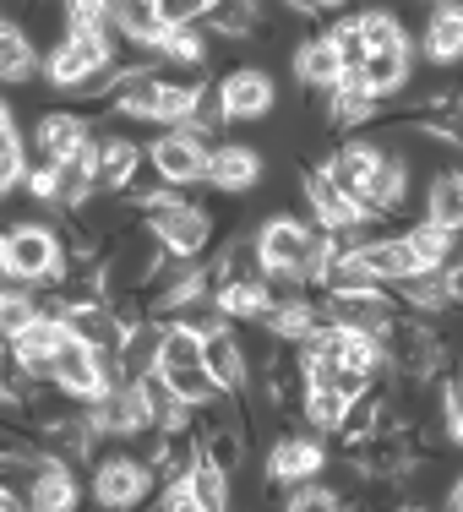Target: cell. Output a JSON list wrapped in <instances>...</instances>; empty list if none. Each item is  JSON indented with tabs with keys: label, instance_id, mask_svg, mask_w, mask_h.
I'll return each mask as SVG.
<instances>
[{
	"label": "cell",
	"instance_id": "d6986e66",
	"mask_svg": "<svg viewBox=\"0 0 463 512\" xmlns=\"http://www.w3.org/2000/svg\"><path fill=\"white\" fill-rule=\"evenodd\" d=\"M414 50H420L425 66H463V0L431 6V17H425Z\"/></svg>",
	"mask_w": 463,
	"mask_h": 512
},
{
	"label": "cell",
	"instance_id": "4316f807",
	"mask_svg": "<svg viewBox=\"0 0 463 512\" xmlns=\"http://www.w3.org/2000/svg\"><path fill=\"white\" fill-rule=\"evenodd\" d=\"M213 289L218 284H246V278H267V267H262V256H257V235L251 229H240V235H229L224 246L213 251Z\"/></svg>",
	"mask_w": 463,
	"mask_h": 512
},
{
	"label": "cell",
	"instance_id": "7402d4cb",
	"mask_svg": "<svg viewBox=\"0 0 463 512\" xmlns=\"http://www.w3.org/2000/svg\"><path fill=\"white\" fill-rule=\"evenodd\" d=\"M66 333L82 338L88 349H120V338H126V316H120L115 300H82V306L66 311Z\"/></svg>",
	"mask_w": 463,
	"mask_h": 512
},
{
	"label": "cell",
	"instance_id": "d590c367",
	"mask_svg": "<svg viewBox=\"0 0 463 512\" xmlns=\"http://www.w3.org/2000/svg\"><path fill=\"white\" fill-rule=\"evenodd\" d=\"M404 240L414 246V256H420L425 267H442V262H447V246H453V229H442V224H431V218H420V224L404 229Z\"/></svg>",
	"mask_w": 463,
	"mask_h": 512
},
{
	"label": "cell",
	"instance_id": "9c48e42d",
	"mask_svg": "<svg viewBox=\"0 0 463 512\" xmlns=\"http://www.w3.org/2000/svg\"><path fill=\"white\" fill-rule=\"evenodd\" d=\"M93 137V120L77 115V109H44L28 131V158H44V164H60L77 148H88Z\"/></svg>",
	"mask_w": 463,
	"mask_h": 512
},
{
	"label": "cell",
	"instance_id": "4fadbf2b",
	"mask_svg": "<svg viewBox=\"0 0 463 512\" xmlns=\"http://www.w3.org/2000/svg\"><path fill=\"white\" fill-rule=\"evenodd\" d=\"M66 316H55V311H39L28 327H17V333L6 338V349L17 355V365L28 376H50V360L60 355V344H66Z\"/></svg>",
	"mask_w": 463,
	"mask_h": 512
},
{
	"label": "cell",
	"instance_id": "d4e9b609",
	"mask_svg": "<svg viewBox=\"0 0 463 512\" xmlns=\"http://www.w3.org/2000/svg\"><path fill=\"white\" fill-rule=\"evenodd\" d=\"M180 126H186L191 137H202V142H224V131L235 126V120H229V104H224L218 77H202V82H197L191 109H186V120H180Z\"/></svg>",
	"mask_w": 463,
	"mask_h": 512
},
{
	"label": "cell",
	"instance_id": "3957f363",
	"mask_svg": "<svg viewBox=\"0 0 463 512\" xmlns=\"http://www.w3.org/2000/svg\"><path fill=\"white\" fill-rule=\"evenodd\" d=\"M327 453H333V442L327 436H316L306 431L300 420H289V425H278V436L267 442V453H262V480H267V491H289V485H300V480H316L322 474V463Z\"/></svg>",
	"mask_w": 463,
	"mask_h": 512
},
{
	"label": "cell",
	"instance_id": "f1b7e54d",
	"mask_svg": "<svg viewBox=\"0 0 463 512\" xmlns=\"http://www.w3.org/2000/svg\"><path fill=\"white\" fill-rule=\"evenodd\" d=\"M213 295H218V306H224V316H229L235 327H251L267 306H273V295H267V278H246V284H218Z\"/></svg>",
	"mask_w": 463,
	"mask_h": 512
},
{
	"label": "cell",
	"instance_id": "bcb514c9",
	"mask_svg": "<svg viewBox=\"0 0 463 512\" xmlns=\"http://www.w3.org/2000/svg\"><path fill=\"white\" fill-rule=\"evenodd\" d=\"M322 11H349V0H316Z\"/></svg>",
	"mask_w": 463,
	"mask_h": 512
},
{
	"label": "cell",
	"instance_id": "ffe728a7",
	"mask_svg": "<svg viewBox=\"0 0 463 512\" xmlns=\"http://www.w3.org/2000/svg\"><path fill=\"white\" fill-rule=\"evenodd\" d=\"M289 71H295V82L306 93H327V88H338V77H344V60H338L327 33H306V39L295 44V55H289Z\"/></svg>",
	"mask_w": 463,
	"mask_h": 512
},
{
	"label": "cell",
	"instance_id": "6da1fadb",
	"mask_svg": "<svg viewBox=\"0 0 463 512\" xmlns=\"http://www.w3.org/2000/svg\"><path fill=\"white\" fill-rule=\"evenodd\" d=\"M257 256L267 273H289V278H306V284H316V273H322V262L333 256V229H322L311 218H289V213H267L257 229Z\"/></svg>",
	"mask_w": 463,
	"mask_h": 512
},
{
	"label": "cell",
	"instance_id": "681fc988",
	"mask_svg": "<svg viewBox=\"0 0 463 512\" xmlns=\"http://www.w3.org/2000/svg\"><path fill=\"white\" fill-rule=\"evenodd\" d=\"M420 6H442V0H420Z\"/></svg>",
	"mask_w": 463,
	"mask_h": 512
},
{
	"label": "cell",
	"instance_id": "60d3db41",
	"mask_svg": "<svg viewBox=\"0 0 463 512\" xmlns=\"http://www.w3.org/2000/svg\"><path fill=\"white\" fill-rule=\"evenodd\" d=\"M17 142H28V137H22V120L11 109V99L0 93V148H17Z\"/></svg>",
	"mask_w": 463,
	"mask_h": 512
},
{
	"label": "cell",
	"instance_id": "ee69618b",
	"mask_svg": "<svg viewBox=\"0 0 463 512\" xmlns=\"http://www.w3.org/2000/svg\"><path fill=\"white\" fill-rule=\"evenodd\" d=\"M442 502L453 507V512H463V469L453 474V480H447V491H442Z\"/></svg>",
	"mask_w": 463,
	"mask_h": 512
},
{
	"label": "cell",
	"instance_id": "e575fe53",
	"mask_svg": "<svg viewBox=\"0 0 463 512\" xmlns=\"http://www.w3.org/2000/svg\"><path fill=\"white\" fill-rule=\"evenodd\" d=\"M169 322L191 327V333H197V338H213L218 327H235V322H229V316H224V306H218V295H213V289H202V295H191L186 306H180L175 316H169Z\"/></svg>",
	"mask_w": 463,
	"mask_h": 512
},
{
	"label": "cell",
	"instance_id": "e0dca14e",
	"mask_svg": "<svg viewBox=\"0 0 463 512\" xmlns=\"http://www.w3.org/2000/svg\"><path fill=\"white\" fill-rule=\"evenodd\" d=\"M50 382L60 387V393H71L77 404H93V398L104 393V365H99V355H93L82 338H66L60 355L50 360Z\"/></svg>",
	"mask_w": 463,
	"mask_h": 512
},
{
	"label": "cell",
	"instance_id": "f6af8a7d",
	"mask_svg": "<svg viewBox=\"0 0 463 512\" xmlns=\"http://www.w3.org/2000/svg\"><path fill=\"white\" fill-rule=\"evenodd\" d=\"M17 507H28V502H22V491H17V485L0 480V512H17Z\"/></svg>",
	"mask_w": 463,
	"mask_h": 512
},
{
	"label": "cell",
	"instance_id": "484cf974",
	"mask_svg": "<svg viewBox=\"0 0 463 512\" xmlns=\"http://www.w3.org/2000/svg\"><path fill=\"white\" fill-rule=\"evenodd\" d=\"M355 256L371 267L376 278H382V284H398V278H409V273H420V267H425L404 235H371Z\"/></svg>",
	"mask_w": 463,
	"mask_h": 512
},
{
	"label": "cell",
	"instance_id": "1f68e13d",
	"mask_svg": "<svg viewBox=\"0 0 463 512\" xmlns=\"http://www.w3.org/2000/svg\"><path fill=\"white\" fill-rule=\"evenodd\" d=\"M191 491H197V512H224V507H235V474H224L202 453V463L191 469Z\"/></svg>",
	"mask_w": 463,
	"mask_h": 512
},
{
	"label": "cell",
	"instance_id": "f35d334b",
	"mask_svg": "<svg viewBox=\"0 0 463 512\" xmlns=\"http://www.w3.org/2000/svg\"><path fill=\"white\" fill-rule=\"evenodd\" d=\"M28 142H17V148H0V202L6 197H22V186H28Z\"/></svg>",
	"mask_w": 463,
	"mask_h": 512
},
{
	"label": "cell",
	"instance_id": "ab89813d",
	"mask_svg": "<svg viewBox=\"0 0 463 512\" xmlns=\"http://www.w3.org/2000/svg\"><path fill=\"white\" fill-rule=\"evenodd\" d=\"M158 11H164V28H180V22H207L213 0H158Z\"/></svg>",
	"mask_w": 463,
	"mask_h": 512
},
{
	"label": "cell",
	"instance_id": "c3c4849f",
	"mask_svg": "<svg viewBox=\"0 0 463 512\" xmlns=\"http://www.w3.org/2000/svg\"><path fill=\"white\" fill-rule=\"evenodd\" d=\"M458 115H463V88H458Z\"/></svg>",
	"mask_w": 463,
	"mask_h": 512
},
{
	"label": "cell",
	"instance_id": "5b68a950",
	"mask_svg": "<svg viewBox=\"0 0 463 512\" xmlns=\"http://www.w3.org/2000/svg\"><path fill=\"white\" fill-rule=\"evenodd\" d=\"M142 153H148V169L164 186H175V191L207 186V153H213V142L191 137L186 126H158V137Z\"/></svg>",
	"mask_w": 463,
	"mask_h": 512
},
{
	"label": "cell",
	"instance_id": "30bf717a",
	"mask_svg": "<svg viewBox=\"0 0 463 512\" xmlns=\"http://www.w3.org/2000/svg\"><path fill=\"white\" fill-rule=\"evenodd\" d=\"M218 88H224L229 120H267L278 104V82L262 66H229L218 71Z\"/></svg>",
	"mask_w": 463,
	"mask_h": 512
},
{
	"label": "cell",
	"instance_id": "8fae6325",
	"mask_svg": "<svg viewBox=\"0 0 463 512\" xmlns=\"http://www.w3.org/2000/svg\"><path fill=\"white\" fill-rule=\"evenodd\" d=\"M376 158H382V142H371V137H349V142H338L333 153L322 158L327 164V175L344 186V197L365 213V202H371V175H376Z\"/></svg>",
	"mask_w": 463,
	"mask_h": 512
},
{
	"label": "cell",
	"instance_id": "2e32d148",
	"mask_svg": "<svg viewBox=\"0 0 463 512\" xmlns=\"http://www.w3.org/2000/svg\"><path fill=\"white\" fill-rule=\"evenodd\" d=\"M414 71H420V50H414V44H398V50H371L365 55L360 77L382 104H398V99H409Z\"/></svg>",
	"mask_w": 463,
	"mask_h": 512
},
{
	"label": "cell",
	"instance_id": "8d00e7d4",
	"mask_svg": "<svg viewBox=\"0 0 463 512\" xmlns=\"http://www.w3.org/2000/svg\"><path fill=\"white\" fill-rule=\"evenodd\" d=\"M327 39H333V50H338V60H344V71H360L365 66V33H360V17L355 11H344V17L333 22V28H327Z\"/></svg>",
	"mask_w": 463,
	"mask_h": 512
},
{
	"label": "cell",
	"instance_id": "cb8c5ba5",
	"mask_svg": "<svg viewBox=\"0 0 463 512\" xmlns=\"http://www.w3.org/2000/svg\"><path fill=\"white\" fill-rule=\"evenodd\" d=\"M425 218L442 229H463V158L436 164L431 186H425Z\"/></svg>",
	"mask_w": 463,
	"mask_h": 512
},
{
	"label": "cell",
	"instance_id": "7dc6e473",
	"mask_svg": "<svg viewBox=\"0 0 463 512\" xmlns=\"http://www.w3.org/2000/svg\"><path fill=\"white\" fill-rule=\"evenodd\" d=\"M0 284H6V251H0Z\"/></svg>",
	"mask_w": 463,
	"mask_h": 512
},
{
	"label": "cell",
	"instance_id": "f907efd6",
	"mask_svg": "<svg viewBox=\"0 0 463 512\" xmlns=\"http://www.w3.org/2000/svg\"><path fill=\"white\" fill-rule=\"evenodd\" d=\"M17 6H28V0H17Z\"/></svg>",
	"mask_w": 463,
	"mask_h": 512
},
{
	"label": "cell",
	"instance_id": "5bb4252c",
	"mask_svg": "<svg viewBox=\"0 0 463 512\" xmlns=\"http://www.w3.org/2000/svg\"><path fill=\"white\" fill-rule=\"evenodd\" d=\"M202 360L213 371V382L224 393H251V344L246 327H218L213 338H202Z\"/></svg>",
	"mask_w": 463,
	"mask_h": 512
},
{
	"label": "cell",
	"instance_id": "44dd1931",
	"mask_svg": "<svg viewBox=\"0 0 463 512\" xmlns=\"http://www.w3.org/2000/svg\"><path fill=\"white\" fill-rule=\"evenodd\" d=\"M22 502L39 507V512H71V507H82V469L44 458L39 474H33V485L22 491Z\"/></svg>",
	"mask_w": 463,
	"mask_h": 512
},
{
	"label": "cell",
	"instance_id": "b9f144b4",
	"mask_svg": "<svg viewBox=\"0 0 463 512\" xmlns=\"http://www.w3.org/2000/svg\"><path fill=\"white\" fill-rule=\"evenodd\" d=\"M278 11H289V17H300V22L322 17V6H316V0H278Z\"/></svg>",
	"mask_w": 463,
	"mask_h": 512
},
{
	"label": "cell",
	"instance_id": "603a6c76",
	"mask_svg": "<svg viewBox=\"0 0 463 512\" xmlns=\"http://www.w3.org/2000/svg\"><path fill=\"white\" fill-rule=\"evenodd\" d=\"M164 333H169L164 316H137V322L126 327V338H120V371H126V382H142V376L158 371Z\"/></svg>",
	"mask_w": 463,
	"mask_h": 512
},
{
	"label": "cell",
	"instance_id": "f546056e",
	"mask_svg": "<svg viewBox=\"0 0 463 512\" xmlns=\"http://www.w3.org/2000/svg\"><path fill=\"white\" fill-rule=\"evenodd\" d=\"M344 409H349V398L338 393V387H311L306 382V398H300V425L316 431V436H338Z\"/></svg>",
	"mask_w": 463,
	"mask_h": 512
},
{
	"label": "cell",
	"instance_id": "ba28073f",
	"mask_svg": "<svg viewBox=\"0 0 463 512\" xmlns=\"http://www.w3.org/2000/svg\"><path fill=\"white\" fill-rule=\"evenodd\" d=\"M262 175V153L246 142H213V153H207V191H218V197H251Z\"/></svg>",
	"mask_w": 463,
	"mask_h": 512
},
{
	"label": "cell",
	"instance_id": "ac0fdd59",
	"mask_svg": "<svg viewBox=\"0 0 463 512\" xmlns=\"http://www.w3.org/2000/svg\"><path fill=\"white\" fill-rule=\"evenodd\" d=\"M300 191H306V207H311V218H316L322 229H333V235H338V229H349V224H360V218H365L360 207L344 197V186H338V180L327 175V164H306V169H300Z\"/></svg>",
	"mask_w": 463,
	"mask_h": 512
},
{
	"label": "cell",
	"instance_id": "277c9868",
	"mask_svg": "<svg viewBox=\"0 0 463 512\" xmlns=\"http://www.w3.org/2000/svg\"><path fill=\"white\" fill-rule=\"evenodd\" d=\"M158 474L137 453H99L88 463V496L109 512H131L142 502H153Z\"/></svg>",
	"mask_w": 463,
	"mask_h": 512
},
{
	"label": "cell",
	"instance_id": "7bdbcfd3",
	"mask_svg": "<svg viewBox=\"0 0 463 512\" xmlns=\"http://www.w3.org/2000/svg\"><path fill=\"white\" fill-rule=\"evenodd\" d=\"M6 371H11V349L0 338V409H11V387H6Z\"/></svg>",
	"mask_w": 463,
	"mask_h": 512
},
{
	"label": "cell",
	"instance_id": "9a60e30c",
	"mask_svg": "<svg viewBox=\"0 0 463 512\" xmlns=\"http://www.w3.org/2000/svg\"><path fill=\"white\" fill-rule=\"evenodd\" d=\"M39 77H44V50L22 28V17L0 11V88H28Z\"/></svg>",
	"mask_w": 463,
	"mask_h": 512
},
{
	"label": "cell",
	"instance_id": "8992f818",
	"mask_svg": "<svg viewBox=\"0 0 463 512\" xmlns=\"http://www.w3.org/2000/svg\"><path fill=\"white\" fill-rule=\"evenodd\" d=\"M104 60H120V39H99V33H66L60 44L44 50V88L55 93H71L82 77H88L93 66H104Z\"/></svg>",
	"mask_w": 463,
	"mask_h": 512
},
{
	"label": "cell",
	"instance_id": "4dcf8cb0",
	"mask_svg": "<svg viewBox=\"0 0 463 512\" xmlns=\"http://www.w3.org/2000/svg\"><path fill=\"white\" fill-rule=\"evenodd\" d=\"M158 376L169 382V393H180L186 404H207L213 393H224V387L213 382V371H207V360H180V365H158Z\"/></svg>",
	"mask_w": 463,
	"mask_h": 512
},
{
	"label": "cell",
	"instance_id": "7a4b0ae2",
	"mask_svg": "<svg viewBox=\"0 0 463 512\" xmlns=\"http://www.w3.org/2000/svg\"><path fill=\"white\" fill-rule=\"evenodd\" d=\"M0 251H6V278L44 289L60 273V262H66V235L55 224H44V218H22V224L0 229Z\"/></svg>",
	"mask_w": 463,
	"mask_h": 512
},
{
	"label": "cell",
	"instance_id": "d6a6232c",
	"mask_svg": "<svg viewBox=\"0 0 463 512\" xmlns=\"http://www.w3.org/2000/svg\"><path fill=\"white\" fill-rule=\"evenodd\" d=\"M355 17H360V33H365V50H398V44H409V28H404L398 11L365 6V11H355Z\"/></svg>",
	"mask_w": 463,
	"mask_h": 512
},
{
	"label": "cell",
	"instance_id": "7c38bea8",
	"mask_svg": "<svg viewBox=\"0 0 463 512\" xmlns=\"http://www.w3.org/2000/svg\"><path fill=\"white\" fill-rule=\"evenodd\" d=\"M414 197V158L409 148H382L376 158V175H371V202H365V218H393L398 207Z\"/></svg>",
	"mask_w": 463,
	"mask_h": 512
},
{
	"label": "cell",
	"instance_id": "52a82bcc",
	"mask_svg": "<svg viewBox=\"0 0 463 512\" xmlns=\"http://www.w3.org/2000/svg\"><path fill=\"white\" fill-rule=\"evenodd\" d=\"M82 414H88V425L99 431V442H120L126 447L131 436L148 425V409H142V393H137V382H120V387H104L93 404H82Z\"/></svg>",
	"mask_w": 463,
	"mask_h": 512
},
{
	"label": "cell",
	"instance_id": "83f0119b",
	"mask_svg": "<svg viewBox=\"0 0 463 512\" xmlns=\"http://www.w3.org/2000/svg\"><path fill=\"white\" fill-rule=\"evenodd\" d=\"M207 28L218 33V39H257L267 28V0H213V11H207Z\"/></svg>",
	"mask_w": 463,
	"mask_h": 512
},
{
	"label": "cell",
	"instance_id": "836d02e7",
	"mask_svg": "<svg viewBox=\"0 0 463 512\" xmlns=\"http://www.w3.org/2000/svg\"><path fill=\"white\" fill-rule=\"evenodd\" d=\"M436 420H442L447 447H463V365H453L436 387Z\"/></svg>",
	"mask_w": 463,
	"mask_h": 512
},
{
	"label": "cell",
	"instance_id": "74e56055",
	"mask_svg": "<svg viewBox=\"0 0 463 512\" xmlns=\"http://www.w3.org/2000/svg\"><path fill=\"white\" fill-rule=\"evenodd\" d=\"M207 458H213L218 463V469H224V474H235V480H240V469H246V463H251V447H246V431H213V436H207Z\"/></svg>",
	"mask_w": 463,
	"mask_h": 512
}]
</instances>
